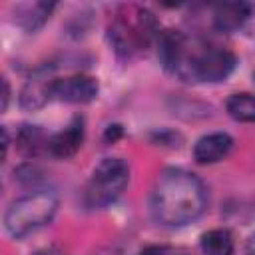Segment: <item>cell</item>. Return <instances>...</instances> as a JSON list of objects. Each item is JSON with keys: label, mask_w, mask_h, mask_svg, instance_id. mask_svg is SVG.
<instances>
[{"label": "cell", "mask_w": 255, "mask_h": 255, "mask_svg": "<svg viewBox=\"0 0 255 255\" xmlns=\"http://www.w3.org/2000/svg\"><path fill=\"white\" fill-rule=\"evenodd\" d=\"M207 205V189L203 181L185 169H163L151 187L149 207L161 225L181 227L195 221Z\"/></svg>", "instance_id": "obj_1"}, {"label": "cell", "mask_w": 255, "mask_h": 255, "mask_svg": "<svg viewBox=\"0 0 255 255\" xmlns=\"http://www.w3.org/2000/svg\"><path fill=\"white\" fill-rule=\"evenodd\" d=\"M58 209V197L54 191L40 189L16 199L6 215L4 225L12 237H24L52 221Z\"/></svg>", "instance_id": "obj_2"}, {"label": "cell", "mask_w": 255, "mask_h": 255, "mask_svg": "<svg viewBox=\"0 0 255 255\" xmlns=\"http://www.w3.org/2000/svg\"><path fill=\"white\" fill-rule=\"evenodd\" d=\"M157 34H159L157 20L153 18L151 12L143 8L135 10L133 18L118 16L108 28L110 44L114 52L122 58H131L135 52L143 50Z\"/></svg>", "instance_id": "obj_3"}, {"label": "cell", "mask_w": 255, "mask_h": 255, "mask_svg": "<svg viewBox=\"0 0 255 255\" xmlns=\"http://www.w3.org/2000/svg\"><path fill=\"white\" fill-rule=\"evenodd\" d=\"M128 181H129V165L122 157L102 159L90 175L86 187V203L90 207H106L114 203L124 193Z\"/></svg>", "instance_id": "obj_4"}, {"label": "cell", "mask_w": 255, "mask_h": 255, "mask_svg": "<svg viewBox=\"0 0 255 255\" xmlns=\"http://www.w3.org/2000/svg\"><path fill=\"white\" fill-rule=\"evenodd\" d=\"M237 66V58L227 48H207L191 58L187 66V74L193 80L201 82H221L225 80Z\"/></svg>", "instance_id": "obj_5"}, {"label": "cell", "mask_w": 255, "mask_h": 255, "mask_svg": "<svg viewBox=\"0 0 255 255\" xmlns=\"http://www.w3.org/2000/svg\"><path fill=\"white\" fill-rule=\"evenodd\" d=\"M98 96V82L86 74H74L66 78H54L50 100L66 104H88Z\"/></svg>", "instance_id": "obj_6"}, {"label": "cell", "mask_w": 255, "mask_h": 255, "mask_svg": "<svg viewBox=\"0 0 255 255\" xmlns=\"http://www.w3.org/2000/svg\"><path fill=\"white\" fill-rule=\"evenodd\" d=\"M157 56L167 72H183L185 68V38L177 30L157 34Z\"/></svg>", "instance_id": "obj_7"}, {"label": "cell", "mask_w": 255, "mask_h": 255, "mask_svg": "<svg viewBox=\"0 0 255 255\" xmlns=\"http://www.w3.org/2000/svg\"><path fill=\"white\" fill-rule=\"evenodd\" d=\"M82 141H84V118L76 116L64 129H60L56 135L48 139V151L54 157L68 159L78 153V149L82 147Z\"/></svg>", "instance_id": "obj_8"}, {"label": "cell", "mask_w": 255, "mask_h": 255, "mask_svg": "<svg viewBox=\"0 0 255 255\" xmlns=\"http://www.w3.org/2000/svg\"><path fill=\"white\" fill-rule=\"evenodd\" d=\"M231 147H233L231 135L223 131H215V133H209L197 139V143L193 145V157L201 165L217 163L231 151Z\"/></svg>", "instance_id": "obj_9"}, {"label": "cell", "mask_w": 255, "mask_h": 255, "mask_svg": "<svg viewBox=\"0 0 255 255\" xmlns=\"http://www.w3.org/2000/svg\"><path fill=\"white\" fill-rule=\"evenodd\" d=\"M54 78L50 76V70H38L28 78V82L22 88L20 94V104L26 110H38L50 100V90H52Z\"/></svg>", "instance_id": "obj_10"}, {"label": "cell", "mask_w": 255, "mask_h": 255, "mask_svg": "<svg viewBox=\"0 0 255 255\" xmlns=\"http://www.w3.org/2000/svg\"><path fill=\"white\" fill-rule=\"evenodd\" d=\"M249 14H251V6L245 2L217 4L213 10V26L219 32H235L245 24Z\"/></svg>", "instance_id": "obj_11"}, {"label": "cell", "mask_w": 255, "mask_h": 255, "mask_svg": "<svg viewBox=\"0 0 255 255\" xmlns=\"http://www.w3.org/2000/svg\"><path fill=\"white\" fill-rule=\"evenodd\" d=\"M56 8L54 2H34V4H22L16 8V16L20 26H24L26 30H36L40 28L52 14V10Z\"/></svg>", "instance_id": "obj_12"}, {"label": "cell", "mask_w": 255, "mask_h": 255, "mask_svg": "<svg viewBox=\"0 0 255 255\" xmlns=\"http://www.w3.org/2000/svg\"><path fill=\"white\" fill-rule=\"evenodd\" d=\"M233 237L227 229H211L201 237L203 255H233Z\"/></svg>", "instance_id": "obj_13"}, {"label": "cell", "mask_w": 255, "mask_h": 255, "mask_svg": "<svg viewBox=\"0 0 255 255\" xmlns=\"http://www.w3.org/2000/svg\"><path fill=\"white\" fill-rule=\"evenodd\" d=\"M18 149L24 153V155H38L44 147L48 149V139L44 135V131L38 128V126H24L20 131H18Z\"/></svg>", "instance_id": "obj_14"}, {"label": "cell", "mask_w": 255, "mask_h": 255, "mask_svg": "<svg viewBox=\"0 0 255 255\" xmlns=\"http://www.w3.org/2000/svg\"><path fill=\"white\" fill-rule=\"evenodd\" d=\"M227 112L235 122H253L255 120V104H253V96L247 92L241 94H233L227 100Z\"/></svg>", "instance_id": "obj_15"}, {"label": "cell", "mask_w": 255, "mask_h": 255, "mask_svg": "<svg viewBox=\"0 0 255 255\" xmlns=\"http://www.w3.org/2000/svg\"><path fill=\"white\" fill-rule=\"evenodd\" d=\"M10 96H12L10 84H8V80H6L4 76H0V114H4V112L8 110V106H10Z\"/></svg>", "instance_id": "obj_16"}, {"label": "cell", "mask_w": 255, "mask_h": 255, "mask_svg": "<svg viewBox=\"0 0 255 255\" xmlns=\"http://www.w3.org/2000/svg\"><path fill=\"white\" fill-rule=\"evenodd\" d=\"M122 133H124V129H122V126H120V124H112V126H108V129H106V133H104V137H106V141H110V143H114L116 139H120V137H122Z\"/></svg>", "instance_id": "obj_17"}, {"label": "cell", "mask_w": 255, "mask_h": 255, "mask_svg": "<svg viewBox=\"0 0 255 255\" xmlns=\"http://www.w3.org/2000/svg\"><path fill=\"white\" fill-rule=\"evenodd\" d=\"M8 145H10V137H8L6 129L0 128V161H4V157L8 153Z\"/></svg>", "instance_id": "obj_18"}, {"label": "cell", "mask_w": 255, "mask_h": 255, "mask_svg": "<svg viewBox=\"0 0 255 255\" xmlns=\"http://www.w3.org/2000/svg\"><path fill=\"white\" fill-rule=\"evenodd\" d=\"M137 255H165V249L163 247H145L141 253Z\"/></svg>", "instance_id": "obj_19"}]
</instances>
